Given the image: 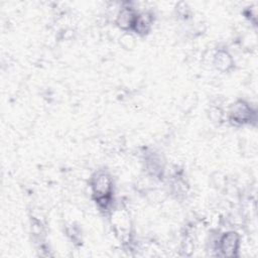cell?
<instances>
[{
  "mask_svg": "<svg viewBox=\"0 0 258 258\" xmlns=\"http://www.w3.org/2000/svg\"><path fill=\"white\" fill-rule=\"evenodd\" d=\"M92 190L94 196L96 197V200L101 198H107L110 197V194L112 191L113 183L110 175L106 172H98L93 178H92Z\"/></svg>",
  "mask_w": 258,
  "mask_h": 258,
  "instance_id": "cell-1",
  "label": "cell"
},
{
  "mask_svg": "<svg viewBox=\"0 0 258 258\" xmlns=\"http://www.w3.org/2000/svg\"><path fill=\"white\" fill-rule=\"evenodd\" d=\"M230 115L233 121L237 123H246L252 119L254 112L244 101H238L232 105Z\"/></svg>",
  "mask_w": 258,
  "mask_h": 258,
  "instance_id": "cell-2",
  "label": "cell"
},
{
  "mask_svg": "<svg viewBox=\"0 0 258 258\" xmlns=\"http://www.w3.org/2000/svg\"><path fill=\"white\" fill-rule=\"evenodd\" d=\"M239 235L236 232H228L220 240V250L226 256H234L239 247Z\"/></svg>",
  "mask_w": 258,
  "mask_h": 258,
  "instance_id": "cell-3",
  "label": "cell"
},
{
  "mask_svg": "<svg viewBox=\"0 0 258 258\" xmlns=\"http://www.w3.org/2000/svg\"><path fill=\"white\" fill-rule=\"evenodd\" d=\"M137 13L133 10L132 7H128V6H124L123 8H121V10L119 11L118 15H117V19L116 22L118 24V26L122 29H128V28H132L134 25V22L136 20L137 17Z\"/></svg>",
  "mask_w": 258,
  "mask_h": 258,
  "instance_id": "cell-4",
  "label": "cell"
},
{
  "mask_svg": "<svg viewBox=\"0 0 258 258\" xmlns=\"http://www.w3.org/2000/svg\"><path fill=\"white\" fill-rule=\"evenodd\" d=\"M214 64L215 67L222 71H229L233 67V58L229 54V52L225 50H219L214 57Z\"/></svg>",
  "mask_w": 258,
  "mask_h": 258,
  "instance_id": "cell-5",
  "label": "cell"
}]
</instances>
